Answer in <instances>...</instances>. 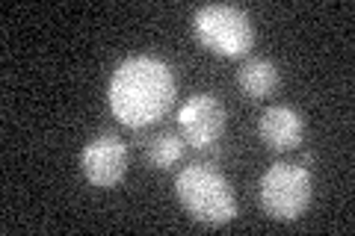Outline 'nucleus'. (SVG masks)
<instances>
[{
	"label": "nucleus",
	"instance_id": "f257e3e1",
	"mask_svg": "<svg viewBox=\"0 0 355 236\" xmlns=\"http://www.w3.org/2000/svg\"><path fill=\"white\" fill-rule=\"evenodd\" d=\"M178 77L172 65L151 53L121 60L107 83V104L113 118L130 130L151 127L175 107Z\"/></svg>",
	"mask_w": 355,
	"mask_h": 236
},
{
	"label": "nucleus",
	"instance_id": "f03ea898",
	"mask_svg": "<svg viewBox=\"0 0 355 236\" xmlns=\"http://www.w3.org/2000/svg\"><path fill=\"white\" fill-rule=\"evenodd\" d=\"M175 198L193 221L222 228L237 219V195L225 174L210 163H190L175 177Z\"/></svg>",
	"mask_w": 355,
	"mask_h": 236
},
{
	"label": "nucleus",
	"instance_id": "7ed1b4c3",
	"mask_svg": "<svg viewBox=\"0 0 355 236\" xmlns=\"http://www.w3.org/2000/svg\"><path fill=\"white\" fill-rule=\"evenodd\" d=\"M193 33L196 42L210 53L237 60L246 56L254 44V24L246 9L234 3H207L193 12Z\"/></svg>",
	"mask_w": 355,
	"mask_h": 236
},
{
	"label": "nucleus",
	"instance_id": "20e7f679",
	"mask_svg": "<svg viewBox=\"0 0 355 236\" xmlns=\"http://www.w3.org/2000/svg\"><path fill=\"white\" fill-rule=\"evenodd\" d=\"M311 195H314V181L308 168L299 163H272L258 186L261 207L275 221H296L305 216Z\"/></svg>",
	"mask_w": 355,
	"mask_h": 236
},
{
	"label": "nucleus",
	"instance_id": "39448f33",
	"mask_svg": "<svg viewBox=\"0 0 355 236\" xmlns=\"http://www.w3.org/2000/svg\"><path fill=\"white\" fill-rule=\"evenodd\" d=\"M228 127V109L216 95L198 92L184 100V107L178 109V130L193 148H210L222 139V133Z\"/></svg>",
	"mask_w": 355,
	"mask_h": 236
},
{
	"label": "nucleus",
	"instance_id": "423d86ee",
	"mask_svg": "<svg viewBox=\"0 0 355 236\" xmlns=\"http://www.w3.org/2000/svg\"><path fill=\"white\" fill-rule=\"evenodd\" d=\"M80 172L92 186L110 189L128 174V145L116 133H98L80 151Z\"/></svg>",
	"mask_w": 355,
	"mask_h": 236
},
{
	"label": "nucleus",
	"instance_id": "0eeeda50",
	"mask_svg": "<svg viewBox=\"0 0 355 236\" xmlns=\"http://www.w3.org/2000/svg\"><path fill=\"white\" fill-rule=\"evenodd\" d=\"M258 136H261V142L266 145V148L279 151V154L299 148V145H302V136H305L302 112L287 107V104L263 109V116L258 121Z\"/></svg>",
	"mask_w": 355,
	"mask_h": 236
},
{
	"label": "nucleus",
	"instance_id": "6e6552de",
	"mask_svg": "<svg viewBox=\"0 0 355 236\" xmlns=\"http://www.w3.org/2000/svg\"><path fill=\"white\" fill-rule=\"evenodd\" d=\"M237 83L243 89V95L252 98V100H263V98H270L275 89H279L282 83V71H279V65L270 62V60H246L240 65V71H237Z\"/></svg>",
	"mask_w": 355,
	"mask_h": 236
},
{
	"label": "nucleus",
	"instance_id": "1a4fd4ad",
	"mask_svg": "<svg viewBox=\"0 0 355 236\" xmlns=\"http://www.w3.org/2000/svg\"><path fill=\"white\" fill-rule=\"evenodd\" d=\"M184 151H187V139L181 136V130H163L146 142V160L151 168H160V172L172 168L184 156Z\"/></svg>",
	"mask_w": 355,
	"mask_h": 236
}]
</instances>
